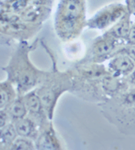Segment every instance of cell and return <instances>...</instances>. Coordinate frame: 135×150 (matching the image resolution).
<instances>
[{
  "instance_id": "obj_1",
  "label": "cell",
  "mask_w": 135,
  "mask_h": 150,
  "mask_svg": "<svg viewBox=\"0 0 135 150\" xmlns=\"http://www.w3.org/2000/svg\"><path fill=\"white\" fill-rule=\"evenodd\" d=\"M38 41L31 44L28 41H20L9 62L3 68L7 79L13 83L19 96H24L37 88L48 73L34 65L30 57L31 52L36 49Z\"/></svg>"
},
{
  "instance_id": "obj_2",
  "label": "cell",
  "mask_w": 135,
  "mask_h": 150,
  "mask_svg": "<svg viewBox=\"0 0 135 150\" xmlns=\"http://www.w3.org/2000/svg\"><path fill=\"white\" fill-rule=\"evenodd\" d=\"M102 116L121 133L135 136V87L97 105Z\"/></svg>"
},
{
  "instance_id": "obj_3",
  "label": "cell",
  "mask_w": 135,
  "mask_h": 150,
  "mask_svg": "<svg viewBox=\"0 0 135 150\" xmlns=\"http://www.w3.org/2000/svg\"><path fill=\"white\" fill-rule=\"evenodd\" d=\"M47 52L52 59L53 67L36 91L47 112L48 118L53 121L58 101L65 92H71L73 89V74L71 69L60 71L52 52Z\"/></svg>"
},
{
  "instance_id": "obj_4",
  "label": "cell",
  "mask_w": 135,
  "mask_h": 150,
  "mask_svg": "<svg viewBox=\"0 0 135 150\" xmlns=\"http://www.w3.org/2000/svg\"><path fill=\"white\" fill-rule=\"evenodd\" d=\"M85 0H61L54 29L58 37L64 42L75 41L87 26Z\"/></svg>"
},
{
  "instance_id": "obj_5",
  "label": "cell",
  "mask_w": 135,
  "mask_h": 150,
  "mask_svg": "<svg viewBox=\"0 0 135 150\" xmlns=\"http://www.w3.org/2000/svg\"><path fill=\"white\" fill-rule=\"evenodd\" d=\"M122 45L124 44L117 41L112 35L105 32L95 39L87 53L79 62L101 63L104 61H108L114 55L115 52Z\"/></svg>"
},
{
  "instance_id": "obj_6",
  "label": "cell",
  "mask_w": 135,
  "mask_h": 150,
  "mask_svg": "<svg viewBox=\"0 0 135 150\" xmlns=\"http://www.w3.org/2000/svg\"><path fill=\"white\" fill-rule=\"evenodd\" d=\"M126 14V9L122 5L112 4L95 14L90 20L88 21L87 26L89 29L94 30H104L112 27Z\"/></svg>"
},
{
  "instance_id": "obj_7",
  "label": "cell",
  "mask_w": 135,
  "mask_h": 150,
  "mask_svg": "<svg viewBox=\"0 0 135 150\" xmlns=\"http://www.w3.org/2000/svg\"><path fill=\"white\" fill-rule=\"evenodd\" d=\"M41 28V24L29 23L20 19L10 24L1 25V33L3 36L20 42L30 40L39 31Z\"/></svg>"
},
{
  "instance_id": "obj_8",
  "label": "cell",
  "mask_w": 135,
  "mask_h": 150,
  "mask_svg": "<svg viewBox=\"0 0 135 150\" xmlns=\"http://www.w3.org/2000/svg\"><path fill=\"white\" fill-rule=\"evenodd\" d=\"M22 97L28 110L27 116H29L36 122L40 128V131L44 129L50 123L53 122V121L48 118L43 104L41 100L40 97L37 95L36 89L30 91Z\"/></svg>"
},
{
  "instance_id": "obj_9",
  "label": "cell",
  "mask_w": 135,
  "mask_h": 150,
  "mask_svg": "<svg viewBox=\"0 0 135 150\" xmlns=\"http://www.w3.org/2000/svg\"><path fill=\"white\" fill-rule=\"evenodd\" d=\"M108 61V72L117 77L128 78L135 68V62L125 53H116Z\"/></svg>"
},
{
  "instance_id": "obj_10",
  "label": "cell",
  "mask_w": 135,
  "mask_h": 150,
  "mask_svg": "<svg viewBox=\"0 0 135 150\" xmlns=\"http://www.w3.org/2000/svg\"><path fill=\"white\" fill-rule=\"evenodd\" d=\"M129 87L130 84L127 78L117 77L108 73L101 79V88L107 100L128 89Z\"/></svg>"
},
{
  "instance_id": "obj_11",
  "label": "cell",
  "mask_w": 135,
  "mask_h": 150,
  "mask_svg": "<svg viewBox=\"0 0 135 150\" xmlns=\"http://www.w3.org/2000/svg\"><path fill=\"white\" fill-rule=\"evenodd\" d=\"M35 143L36 149H62V145L57 136L53 122L44 129L41 130Z\"/></svg>"
},
{
  "instance_id": "obj_12",
  "label": "cell",
  "mask_w": 135,
  "mask_h": 150,
  "mask_svg": "<svg viewBox=\"0 0 135 150\" xmlns=\"http://www.w3.org/2000/svg\"><path fill=\"white\" fill-rule=\"evenodd\" d=\"M13 123L19 137H28L34 141L37 139L40 133V128L36 122L29 116L17 120Z\"/></svg>"
},
{
  "instance_id": "obj_13",
  "label": "cell",
  "mask_w": 135,
  "mask_h": 150,
  "mask_svg": "<svg viewBox=\"0 0 135 150\" xmlns=\"http://www.w3.org/2000/svg\"><path fill=\"white\" fill-rule=\"evenodd\" d=\"M131 25L130 17L128 13H127L121 20H119L112 27L109 28L106 32L112 35L117 41H120L122 44H126V40Z\"/></svg>"
},
{
  "instance_id": "obj_14",
  "label": "cell",
  "mask_w": 135,
  "mask_h": 150,
  "mask_svg": "<svg viewBox=\"0 0 135 150\" xmlns=\"http://www.w3.org/2000/svg\"><path fill=\"white\" fill-rule=\"evenodd\" d=\"M18 92L11 81L6 79L0 83V109H4L18 98Z\"/></svg>"
},
{
  "instance_id": "obj_15",
  "label": "cell",
  "mask_w": 135,
  "mask_h": 150,
  "mask_svg": "<svg viewBox=\"0 0 135 150\" xmlns=\"http://www.w3.org/2000/svg\"><path fill=\"white\" fill-rule=\"evenodd\" d=\"M47 15H48L47 9L41 5H35L32 7L26 8L20 14L22 21L34 24H41V22L47 17Z\"/></svg>"
},
{
  "instance_id": "obj_16",
  "label": "cell",
  "mask_w": 135,
  "mask_h": 150,
  "mask_svg": "<svg viewBox=\"0 0 135 150\" xmlns=\"http://www.w3.org/2000/svg\"><path fill=\"white\" fill-rule=\"evenodd\" d=\"M4 110L10 117L12 122L28 116V110L22 96H18V98Z\"/></svg>"
},
{
  "instance_id": "obj_17",
  "label": "cell",
  "mask_w": 135,
  "mask_h": 150,
  "mask_svg": "<svg viewBox=\"0 0 135 150\" xmlns=\"http://www.w3.org/2000/svg\"><path fill=\"white\" fill-rule=\"evenodd\" d=\"M0 149H10L15 139L19 137L13 122L8 123L0 128Z\"/></svg>"
},
{
  "instance_id": "obj_18",
  "label": "cell",
  "mask_w": 135,
  "mask_h": 150,
  "mask_svg": "<svg viewBox=\"0 0 135 150\" xmlns=\"http://www.w3.org/2000/svg\"><path fill=\"white\" fill-rule=\"evenodd\" d=\"M12 150H32L36 149L35 141L24 137H18L10 147Z\"/></svg>"
},
{
  "instance_id": "obj_19",
  "label": "cell",
  "mask_w": 135,
  "mask_h": 150,
  "mask_svg": "<svg viewBox=\"0 0 135 150\" xmlns=\"http://www.w3.org/2000/svg\"><path fill=\"white\" fill-rule=\"evenodd\" d=\"M119 52L127 54L135 62V46H131V45L124 44V45L121 46L115 52L114 54L119 53Z\"/></svg>"
},
{
  "instance_id": "obj_20",
  "label": "cell",
  "mask_w": 135,
  "mask_h": 150,
  "mask_svg": "<svg viewBox=\"0 0 135 150\" xmlns=\"http://www.w3.org/2000/svg\"><path fill=\"white\" fill-rule=\"evenodd\" d=\"M9 122H12L6 110L4 109H0V128L4 127Z\"/></svg>"
},
{
  "instance_id": "obj_21",
  "label": "cell",
  "mask_w": 135,
  "mask_h": 150,
  "mask_svg": "<svg viewBox=\"0 0 135 150\" xmlns=\"http://www.w3.org/2000/svg\"><path fill=\"white\" fill-rule=\"evenodd\" d=\"M126 44L131 45V46H135V23L132 24V25L130 27L128 37L126 40Z\"/></svg>"
},
{
  "instance_id": "obj_22",
  "label": "cell",
  "mask_w": 135,
  "mask_h": 150,
  "mask_svg": "<svg viewBox=\"0 0 135 150\" xmlns=\"http://www.w3.org/2000/svg\"><path fill=\"white\" fill-rule=\"evenodd\" d=\"M127 3L129 13L135 14V0H127Z\"/></svg>"
},
{
  "instance_id": "obj_23",
  "label": "cell",
  "mask_w": 135,
  "mask_h": 150,
  "mask_svg": "<svg viewBox=\"0 0 135 150\" xmlns=\"http://www.w3.org/2000/svg\"><path fill=\"white\" fill-rule=\"evenodd\" d=\"M127 79H128V82L129 83L130 86L135 87V68L133 71V73L127 78Z\"/></svg>"
}]
</instances>
